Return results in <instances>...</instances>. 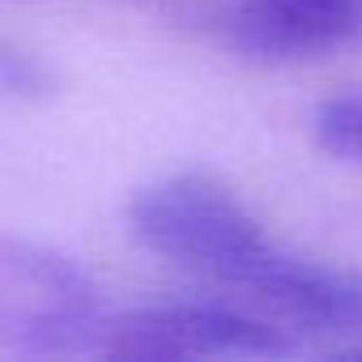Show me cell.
Listing matches in <instances>:
<instances>
[{
    "instance_id": "cell-3",
    "label": "cell",
    "mask_w": 362,
    "mask_h": 362,
    "mask_svg": "<svg viewBox=\"0 0 362 362\" xmlns=\"http://www.w3.org/2000/svg\"><path fill=\"white\" fill-rule=\"evenodd\" d=\"M103 332L111 358H286L298 341L277 320L247 315L222 303H153L124 311Z\"/></svg>"
},
{
    "instance_id": "cell-1",
    "label": "cell",
    "mask_w": 362,
    "mask_h": 362,
    "mask_svg": "<svg viewBox=\"0 0 362 362\" xmlns=\"http://www.w3.org/2000/svg\"><path fill=\"white\" fill-rule=\"evenodd\" d=\"M124 222L145 252L243 294L281 252L252 205L214 170H175L136 188Z\"/></svg>"
},
{
    "instance_id": "cell-7",
    "label": "cell",
    "mask_w": 362,
    "mask_h": 362,
    "mask_svg": "<svg viewBox=\"0 0 362 362\" xmlns=\"http://www.w3.org/2000/svg\"><path fill=\"white\" fill-rule=\"evenodd\" d=\"M47 86H52V73L35 56L18 52L9 43H0V90H9V94H35V90H47Z\"/></svg>"
},
{
    "instance_id": "cell-6",
    "label": "cell",
    "mask_w": 362,
    "mask_h": 362,
    "mask_svg": "<svg viewBox=\"0 0 362 362\" xmlns=\"http://www.w3.org/2000/svg\"><path fill=\"white\" fill-rule=\"evenodd\" d=\"M311 136H315L320 153L362 170V90L320 103L311 115Z\"/></svg>"
},
{
    "instance_id": "cell-5",
    "label": "cell",
    "mask_w": 362,
    "mask_h": 362,
    "mask_svg": "<svg viewBox=\"0 0 362 362\" xmlns=\"http://www.w3.org/2000/svg\"><path fill=\"white\" fill-rule=\"evenodd\" d=\"M277 324H298L337 337H362V269H341L298 252H277L264 273L247 286Z\"/></svg>"
},
{
    "instance_id": "cell-2",
    "label": "cell",
    "mask_w": 362,
    "mask_h": 362,
    "mask_svg": "<svg viewBox=\"0 0 362 362\" xmlns=\"http://www.w3.org/2000/svg\"><path fill=\"white\" fill-rule=\"evenodd\" d=\"M94 332V281L52 247L0 235V354H69Z\"/></svg>"
},
{
    "instance_id": "cell-4",
    "label": "cell",
    "mask_w": 362,
    "mask_h": 362,
    "mask_svg": "<svg viewBox=\"0 0 362 362\" xmlns=\"http://www.w3.org/2000/svg\"><path fill=\"white\" fill-rule=\"evenodd\" d=\"M222 35L247 60H315L362 39V0H239Z\"/></svg>"
}]
</instances>
